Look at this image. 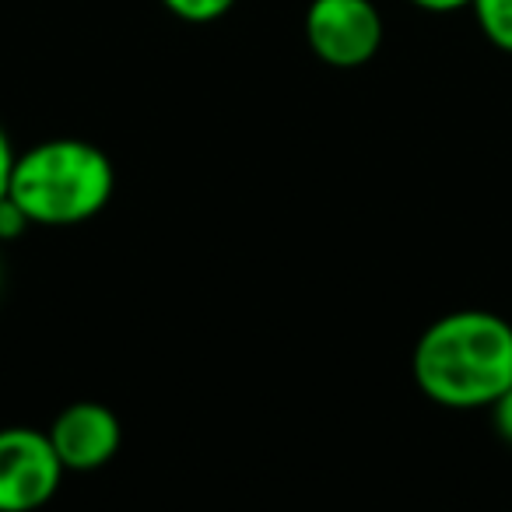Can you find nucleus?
Here are the masks:
<instances>
[{
	"label": "nucleus",
	"instance_id": "obj_1",
	"mask_svg": "<svg viewBox=\"0 0 512 512\" xmlns=\"http://www.w3.org/2000/svg\"><path fill=\"white\" fill-rule=\"evenodd\" d=\"M411 376L432 404L481 411L512 386V323L488 309H456L421 330Z\"/></svg>",
	"mask_w": 512,
	"mask_h": 512
},
{
	"label": "nucleus",
	"instance_id": "obj_2",
	"mask_svg": "<svg viewBox=\"0 0 512 512\" xmlns=\"http://www.w3.org/2000/svg\"><path fill=\"white\" fill-rule=\"evenodd\" d=\"M116 193V165L99 144L81 137H50L18 151L8 200L32 225L67 228L95 218Z\"/></svg>",
	"mask_w": 512,
	"mask_h": 512
},
{
	"label": "nucleus",
	"instance_id": "obj_3",
	"mask_svg": "<svg viewBox=\"0 0 512 512\" xmlns=\"http://www.w3.org/2000/svg\"><path fill=\"white\" fill-rule=\"evenodd\" d=\"M302 29L313 57L337 71L365 67L383 46V15L372 0H309Z\"/></svg>",
	"mask_w": 512,
	"mask_h": 512
},
{
	"label": "nucleus",
	"instance_id": "obj_4",
	"mask_svg": "<svg viewBox=\"0 0 512 512\" xmlns=\"http://www.w3.org/2000/svg\"><path fill=\"white\" fill-rule=\"evenodd\" d=\"M64 463L39 428H0V512H36L60 491Z\"/></svg>",
	"mask_w": 512,
	"mask_h": 512
},
{
	"label": "nucleus",
	"instance_id": "obj_5",
	"mask_svg": "<svg viewBox=\"0 0 512 512\" xmlns=\"http://www.w3.org/2000/svg\"><path fill=\"white\" fill-rule=\"evenodd\" d=\"M53 449H57L64 470H99L116 460L123 446V425L113 407L99 400H78L67 404L46 428Z\"/></svg>",
	"mask_w": 512,
	"mask_h": 512
},
{
	"label": "nucleus",
	"instance_id": "obj_6",
	"mask_svg": "<svg viewBox=\"0 0 512 512\" xmlns=\"http://www.w3.org/2000/svg\"><path fill=\"white\" fill-rule=\"evenodd\" d=\"M477 18V29L495 50L512 57V0H474L470 4Z\"/></svg>",
	"mask_w": 512,
	"mask_h": 512
},
{
	"label": "nucleus",
	"instance_id": "obj_7",
	"mask_svg": "<svg viewBox=\"0 0 512 512\" xmlns=\"http://www.w3.org/2000/svg\"><path fill=\"white\" fill-rule=\"evenodd\" d=\"M162 8L186 25H211L235 8V0H162Z\"/></svg>",
	"mask_w": 512,
	"mask_h": 512
},
{
	"label": "nucleus",
	"instance_id": "obj_8",
	"mask_svg": "<svg viewBox=\"0 0 512 512\" xmlns=\"http://www.w3.org/2000/svg\"><path fill=\"white\" fill-rule=\"evenodd\" d=\"M29 225L32 221L22 214V207H15L8 197L0 200V239H18Z\"/></svg>",
	"mask_w": 512,
	"mask_h": 512
},
{
	"label": "nucleus",
	"instance_id": "obj_9",
	"mask_svg": "<svg viewBox=\"0 0 512 512\" xmlns=\"http://www.w3.org/2000/svg\"><path fill=\"white\" fill-rule=\"evenodd\" d=\"M491 411V421H495V432L502 435L505 442H512V386L488 407Z\"/></svg>",
	"mask_w": 512,
	"mask_h": 512
},
{
	"label": "nucleus",
	"instance_id": "obj_10",
	"mask_svg": "<svg viewBox=\"0 0 512 512\" xmlns=\"http://www.w3.org/2000/svg\"><path fill=\"white\" fill-rule=\"evenodd\" d=\"M15 144H11V134L0 123V200L8 197V183H11V165H15Z\"/></svg>",
	"mask_w": 512,
	"mask_h": 512
},
{
	"label": "nucleus",
	"instance_id": "obj_11",
	"mask_svg": "<svg viewBox=\"0 0 512 512\" xmlns=\"http://www.w3.org/2000/svg\"><path fill=\"white\" fill-rule=\"evenodd\" d=\"M418 11H428V15H453V11H467L474 0H407Z\"/></svg>",
	"mask_w": 512,
	"mask_h": 512
}]
</instances>
